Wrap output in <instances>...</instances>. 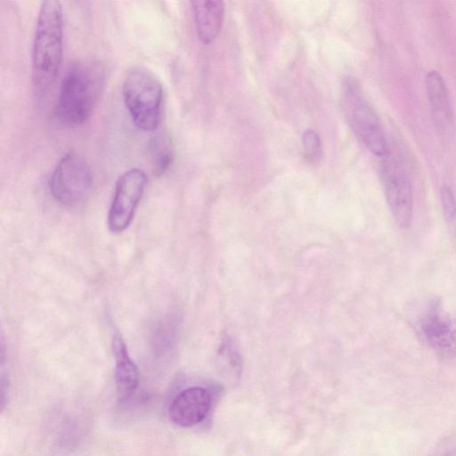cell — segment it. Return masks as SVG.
Returning <instances> with one entry per match:
<instances>
[{"mask_svg":"<svg viewBox=\"0 0 456 456\" xmlns=\"http://www.w3.org/2000/svg\"><path fill=\"white\" fill-rule=\"evenodd\" d=\"M105 72L94 60L74 63L63 77L56 104L55 116L68 126L84 124L94 112L103 91Z\"/></svg>","mask_w":456,"mask_h":456,"instance_id":"1","label":"cell"},{"mask_svg":"<svg viewBox=\"0 0 456 456\" xmlns=\"http://www.w3.org/2000/svg\"><path fill=\"white\" fill-rule=\"evenodd\" d=\"M63 49V12L57 0L41 3L31 50L32 82L37 92L53 85L61 68Z\"/></svg>","mask_w":456,"mask_h":456,"instance_id":"2","label":"cell"},{"mask_svg":"<svg viewBox=\"0 0 456 456\" xmlns=\"http://www.w3.org/2000/svg\"><path fill=\"white\" fill-rule=\"evenodd\" d=\"M122 96L134 125L140 130L155 131L163 110V87L147 68L134 66L127 70L122 84Z\"/></svg>","mask_w":456,"mask_h":456,"instance_id":"3","label":"cell"},{"mask_svg":"<svg viewBox=\"0 0 456 456\" xmlns=\"http://www.w3.org/2000/svg\"><path fill=\"white\" fill-rule=\"evenodd\" d=\"M341 101L346 119L362 143L376 156L387 155L389 148L380 120L355 79L345 80Z\"/></svg>","mask_w":456,"mask_h":456,"instance_id":"4","label":"cell"},{"mask_svg":"<svg viewBox=\"0 0 456 456\" xmlns=\"http://www.w3.org/2000/svg\"><path fill=\"white\" fill-rule=\"evenodd\" d=\"M413 326L419 337L438 356H456V314L448 312L439 299L426 301L416 313Z\"/></svg>","mask_w":456,"mask_h":456,"instance_id":"5","label":"cell"},{"mask_svg":"<svg viewBox=\"0 0 456 456\" xmlns=\"http://www.w3.org/2000/svg\"><path fill=\"white\" fill-rule=\"evenodd\" d=\"M93 187V173L87 161L78 153L69 151L56 164L49 181L53 197L67 207L82 204Z\"/></svg>","mask_w":456,"mask_h":456,"instance_id":"6","label":"cell"},{"mask_svg":"<svg viewBox=\"0 0 456 456\" xmlns=\"http://www.w3.org/2000/svg\"><path fill=\"white\" fill-rule=\"evenodd\" d=\"M147 183L148 176L140 168H131L118 178L107 217L111 232H122L129 226Z\"/></svg>","mask_w":456,"mask_h":456,"instance_id":"7","label":"cell"},{"mask_svg":"<svg viewBox=\"0 0 456 456\" xmlns=\"http://www.w3.org/2000/svg\"><path fill=\"white\" fill-rule=\"evenodd\" d=\"M380 174L387 202L395 224L402 229H407L412 220L413 200L406 171L388 151L383 157Z\"/></svg>","mask_w":456,"mask_h":456,"instance_id":"8","label":"cell"},{"mask_svg":"<svg viewBox=\"0 0 456 456\" xmlns=\"http://www.w3.org/2000/svg\"><path fill=\"white\" fill-rule=\"evenodd\" d=\"M211 402V395L205 387L185 388L172 400L168 409L169 419L182 428L196 426L207 417Z\"/></svg>","mask_w":456,"mask_h":456,"instance_id":"9","label":"cell"},{"mask_svg":"<svg viewBox=\"0 0 456 456\" xmlns=\"http://www.w3.org/2000/svg\"><path fill=\"white\" fill-rule=\"evenodd\" d=\"M115 355V386L118 402H127L136 391L140 375L136 364L131 359L125 342L116 334L112 342Z\"/></svg>","mask_w":456,"mask_h":456,"instance_id":"10","label":"cell"},{"mask_svg":"<svg viewBox=\"0 0 456 456\" xmlns=\"http://www.w3.org/2000/svg\"><path fill=\"white\" fill-rule=\"evenodd\" d=\"M191 4L198 37L203 44L208 45L221 32L224 18V4L222 1L207 0L192 1Z\"/></svg>","mask_w":456,"mask_h":456,"instance_id":"11","label":"cell"},{"mask_svg":"<svg viewBox=\"0 0 456 456\" xmlns=\"http://www.w3.org/2000/svg\"><path fill=\"white\" fill-rule=\"evenodd\" d=\"M425 86L435 121L443 127L452 119V109L445 82L436 70H430L426 75Z\"/></svg>","mask_w":456,"mask_h":456,"instance_id":"12","label":"cell"},{"mask_svg":"<svg viewBox=\"0 0 456 456\" xmlns=\"http://www.w3.org/2000/svg\"><path fill=\"white\" fill-rule=\"evenodd\" d=\"M148 158L156 176L164 175L174 161V146L168 135L159 134L149 142Z\"/></svg>","mask_w":456,"mask_h":456,"instance_id":"13","label":"cell"},{"mask_svg":"<svg viewBox=\"0 0 456 456\" xmlns=\"http://www.w3.org/2000/svg\"><path fill=\"white\" fill-rule=\"evenodd\" d=\"M445 222L451 232L456 235V197L449 186H443L440 192Z\"/></svg>","mask_w":456,"mask_h":456,"instance_id":"14","label":"cell"},{"mask_svg":"<svg viewBox=\"0 0 456 456\" xmlns=\"http://www.w3.org/2000/svg\"><path fill=\"white\" fill-rule=\"evenodd\" d=\"M304 157L308 163L318 161L322 155V142L318 133L306 129L302 134Z\"/></svg>","mask_w":456,"mask_h":456,"instance_id":"15","label":"cell"},{"mask_svg":"<svg viewBox=\"0 0 456 456\" xmlns=\"http://www.w3.org/2000/svg\"><path fill=\"white\" fill-rule=\"evenodd\" d=\"M0 392H1V409L4 410L8 398H9V379L4 373L1 376L0 382Z\"/></svg>","mask_w":456,"mask_h":456,"instance_id":"16","label":"cell"},{"mask_svg":"<svg viewBox=\"0 0 456 456\" xmlns=\"http://www.w3.org/2000/svg\"><path fill=\"white\" fill-rule=\"evenodd\" d=\"M440 456H456V449L447 452Z\"/></svg>","mask_w":456,"mask_h":456,"instance_id":"17","label":"cell"}]
</instances>
